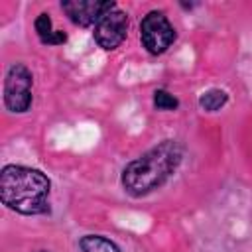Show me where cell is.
<instances>
[{
  "mask_svg": "<svg viewBox=\"0 0 252 252\" xmlns=\"http://www.w3.org/2000/svg\"><path fill=\"white\" fill-rule=\"evenodd\" d=\"M183 150L175 140H163L122 169V187L132 197H146L159 189L179 167Z\"/></svg>",
  "mask_w": 252,
  "mask_h": 252,
  "instance_id": "6da1fadb",
  "label": "cell"
},
{
  "mask_svg": "<svg viewBox=\"0 0 252 252\" xmlns=\"http://www.w3.org/2000/svg\"><path fill=\"white\" fill-rule=\"evenodd\" d=\"M49 177L33 167L4 165L0 171V199L20 215H45L49 213Z\"/></svg>",
  "mask_w": 252,
  "mask_h": 252,
  "instance_id": "7a4b0ae2",
  "label": "cell"
},
{
  "mask_svg": "<svg viewBox=\"0 0 252 252\" xmlns=\"http://www.w3.org/2000/svg\"><path fill=\"white\" fill-rule=\"evenodd\" d=\"M33 75L24 63H14L6 71L4 79V104L10 112H26L32 106Z\"/></svg>",
  "mask_w": 252,
  "mask_h": 252,
  "instance_id": "3957f363",
  "label": "cell"
},
{
  "mask_svg": "<svg viewBox=\"0 0 252 252\" xmlns=\"http://www.w3.org/2000/svg\"><path fill=\"white\" fill-rule=\"evenodd\" d=\"M140 41L152 55L167 51V47L175 41V30L163 12L152 10L144 16L140 24Z\"/></svg>",
  "mask_w": 252,
  "mask_h": 252,
  "instance_id": "277c9868",
  "label": "cell"
},
{
  "mask_svg": "<svg viewBox=\"0 0 252 252\" xmlns=\"http://www.w3.org/2000/svg\"><path fill=\"white\" fill-rule=\"evenodd\" d=\"M128 35V14L120 8L108 10L96 24H94V41L104 49L112 51L120 47V43Z\"/></svg>",
  "mask_w": 252,
  "mask_h": 252,
  "instance_id": "5b68a950",
  "label": "cell"
},
{
  "mask_svg": "<svg viewBox=\"0 0 252 252\" xmlns=\"http://www.w3.org/2000/svg\"><path fill=\"white\" fill-rule=\"evenodd\" d=\"M112 8H116V4L108 0H65L61 2V10L69 16V20L83 28L96 24Z\"/></svg>",
  "mask_w": 252,
  "mask_h": 252,
  "instance_id": "8992f818",
  "label": "cell"
},
{
  "mask_svg": "<svg viewBox=\"0 0 252 252\" xmlns=\"http://www.w3.org/2000/svg\"><path fill=\"white\" fill-rule=\"evenodd\" d=\"M33 28H35V33H37L39 41L45 43V45H59V43H65L67 41V33L65 32H59V30H53L51 18L45 12H41L35 18Z\"/></svg>",
  "mask_w": 252,
  "mask_h": 252,
  "instance_id": "52a82bcc",
  "label": "cell"
},
{
  "mask_svg": "<svg viewBox=\"0 0 252 252\" xmlns=\"http://www.w3.org/2000/svg\"><path fill=\"white\" fill-rule=\"evenodd\" d=\"M79 246H81V252H120L116 242L100 234H85L79 240Z\"/></svg>",
  "mask_w": 252,
  "mask_h": 252,
  "instance_id": "ba28073f",
  "label": "cell"
},
{
  "mask_svg": "<svg viewBox=\"0 0 252 252\" xmlns=\"http://www.w3.org/2000/svg\"><path fill=\"white\" fill-rule=\"evenodd\" d=\"M228 100V93L222 89H209L199 96V106L207 112H217L220 110Z\"/></svg>",
  "mask_w": 252,
  "mask_h": 252,
  "instance_id": "9c48e42d",
  "label": "cell"
},
{
  "mask_svg": "<svg viewBox=\"0 0 252 252\" xmlns=\"http://www.w3.org/2000/svg\"><path fill=\"white\" fill-rule=\"evenodd\" d=\"M154 106L158 110H175L179 106V100L171 93L158 89V91H154Z\"/></svg>",
  "mask_w": 252,
  "mask_h": 252,
  "instance_id": "30bf717a",
  "label": "cell"
},
{
  "mask_svg": "<svg viewBox=\"0 0 252 252\" xmlns=\"http://www.w3.org/2000/svg\"><path fill=\"white\" fill-rule=\"evenodd\" d=\"M35 252H49V250H35Z\"/></svg>",
  "mask_w": 252,
  "mask_h": 252,
  "instance_id": "8fae6325",
  "label": "cell"
}]
</instances>
